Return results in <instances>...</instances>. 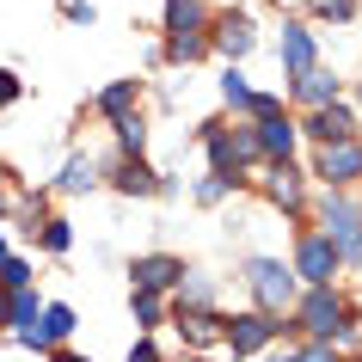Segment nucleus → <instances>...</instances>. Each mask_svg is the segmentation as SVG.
<instances>
[{
    "label": "nucleus",
    "mask_w": 362,
    "mask_h": 362,
    "mask_svg": "<svg viewBox=\"0 0 362 362\" xmlns=\"http://www.w3.org/2000/svg\"><path fill=\"white\" fill-rule=\"evenodd\" d=\"M276 56H283L288 74L301 80V74H313V68H320V43H313V31H307L301 19H288V25H283V43H276Z\"/></svg>",
    "instance_id": "9b49d317"
},
{
    "label": "nucleus",
    "mask_w": 362,
    "mask_h": 362,
    "mask_svg": "<svg viewBox=\"0 0 362 362\" xmlns=\"http://www.w3.org/2000/svg\"><path fill=\"white\" fill-rule=\"evenodd\" d=\"M105 178H98V160L93 153H74L68 166H62V178H56V191L62 197H86V191H98Z\"/></svg>",
    "instance_id": "4468645a"
},
{
    "label": "nucleus",
    "mask_w": 362,
    "mask_h": 362,
    "mask_svg": "<svg viewBox=\"0 0 362 362\" xmlns=\"http://www.w3.org/2000/svg\"><path fill=\"white\" fill-rule=\"evenodd\" d=\"M178 338L191 344V350L221 344V313H178Z\"/></svg>",
    "instance_id": "f3484780"
},
{
    "label": "nucleus",
    "mask_w": 362,
    "mask_h": 362,
    "mask_svg": "<svg viewBox=\"0 0 362 362\" xmlns=\"http://www.w3.org/2000/svg\"><path fill=\"white\" fill-rule=\"evenodd\" d=\"M6 258H13V252H6V240H0V264H6Z\"/></svg>",
    "instance_id": "e433bc0d"
},
{
    "label": "nucleus",
    "mask_w": 362,
    "mask_h": 362,
    "mask_svg": "<svg viewBox=\"0 0 362 362\" xmlns=\"http://www.w3.org/2000/svg\"><path fill=\"white\" fill-rule=\"evenodd\" d=\"M111 129H117V148L129 153V160H141V148H148V123H141V111L111 117Z\"/></svg>",
    "instance_id": "6ab92c4d"
},
{
    "label": "nucleus",
    "mask_w": 362,
    "mask_h": 362,
    "mask_svg": "<svg viewBox=\"0 0 362 362\" xmlns=\"http://www.w3.org/2000/svg\"><path fill=\"white\" fill-rule=\"evenodd\" d=\"M209 13H203V0H166V37H191L203 31Z\"/></svg>",
    "instance_id": "a211bd4d"
},
{
    "label": "nucleus",
    "mask_w": 362,
    "mask_h": 362,
    "mask_svg": "<svg viewBox=\"0 0 362 362\" xmlns=\"http://www.w3.org/2000/svg\"><path fill=\"white\" fill-rule=\"evenodd\" d=\"M320 233L338 246V264H356L362 270V203L356 197H344V191H332L320 203Z\"/></svg>",
    "instance_id": "7ed1b4c3"
},
{
    "label": "nucleus",
    "mask_w": 362,
    "mask_h": 362,
    "mask_svg": "<svg viewBox=\"0 0 362 362\" xmlns=\"http://www.w3.org/2000/svg\"><path fill=\"white\" fill-rule=\"evenodd\" d=\"M307 13L325 19V25H350V19L362 13V0H307Z\"/></svg>",
    "instance_id": "a878e982"
},
{
    "label": "nucleus",
    "mask_w": 362,
    "mask_h": 362,
    "mask_svg": "<svg viewBox=\"0 0 362 362\" xmlns=\"http://www.w3.org/2000/svg\"><path fill=\"white\" fill-rule=\"evenodd\" d=\"M283 338V320H270V313H233V320H221V344H233V356L246 362V356H258V350H270V344Z\"/></svg>",
    "instance_id": "20e7f679"
},
{
    "label": "nucleus",
    "mask_w": 362,
    "mask_h": 362,
    "mask_svg": "<svg viewBox=\"0 0 362 362\" xmlns=\"http://www.w3.org/2000/svg\"><path fill=\"white\" fill-rule=\"evenodd\" d=\"M135 98H141V80H111V86L98 93V111H105V117H123V111H135Z\"/></svg>",
    "instance_id": "aec40b11"
},
{
    "label": "nucleus",
    "mask_w": 362,
    "mask_h": 362,
    "mask_svg": "<svg viewBox=\"0 0 362 362\" xmlns=\"http://www.w3.org/2000/svg\"><path fill=\"white\" fill-rule=\"evenodd\" d=\"M129 320L141 325V338H148L153 325L166 320V301H160V295H141V288H129Z\"/></svg>",
    "instance_id": "4be33fe9"
},
{
    "label": "nucleus",
    "mask_w": 362,
    "mask_h": 362,
    "mask_svg": "<svg viewBox=\"0 0 362 362\" xmlns=\"http://www.w3.org/2000/svg\"><path fill=\"white\" fill-rule=\"evenodd\" d=\"M178 283H185V258H172V252H141L129 264V288L141 295H172Z\"/></svg>",
    "instance_id": "423d86ee"
},
{
    "label": "nucleus",
    "mask_w": 362,
    "mask_h": 362,
    "mask_svg": "<svg viewBox=\"0 0 362 362\" xmlns=\"http://www.w3.org/2000/svg\"><path fill=\"white\" fill-rule=\"evenodd\" d=\"M295 129L313 135L320 148H332V141H356V111H350V105L338 98V105H320V111H307Z\"/></svg>",
    "instance_id": "1a4fd4ad"
},
{
    "label": "nucleus",
    "mask_w": 362,
    "mask_h": 362,
    "mask_svg": "<svg viewBox=\"0 0 362 362\" xmlns=\"http://www.w3.org/2000/svg\"><path fill=\"white\" fill-rule=\"evenodd\" d=\"M221 98H228L233 111H252V86H246V74H240V68H228V74H221Z\"/></svg>",
    "instance_id": "bb28decb"
},
{
    "label": "nucleus",
    "mask_w": 362,
    "mask_h": 362,
    "mask_svg": "<svg viewBox=\"0 0 362 362\" xmlns=\"http://www.w3.org/2000/svg\"><path fill=\"white\" fill-rule=\"evenodd\" d=\"M240 185H246V178H233V172H209V178L197 185V203H203V209H215V203H221V197H233Z\"/></svg>",
    "instance_id": "5701e85b"
},
{
    "label": "nucleus",
    "mask_w": 362,
    "mask_h": 362,
    "mask_svg": "<svg viewBox=\"0 0 362 362\" xmlns=\"http://www.w3.org/2000/svg\"><path fill=\"white\" fill-rule=\"evenodd\" d=\"M0 288H6V295L31 288V264H25V258H6V264H0Z\"/></svg>",
    "instance_id": "c85d7f7f"
},
{
    "label": "nucleus",
    "mask_w": 362,
    "mask_h": 362,
    "mask_svg": "<svg viewBox=\"0 0 362 362\" xmlns=\"http://www.w3.org/2000/svg\"><path fill=\"white\" fill-rule=\"evenodd\" d=\"M338 362H344V356H338Z\"/></svg>",
    "instance_id": "a19ab883"
},
{
    "label": "nucleus",
    "mask_w": 362,
    "mask_h": 362,
    "mask_svg": "<svg viewBox=\"0 0 362 362\" xmlns=\"http://www.w3.org/2000/svg\"><path fill=\"white\" fill-rule=\"evenodd\" d=\"M233 362H240V356H233Z\"/></svg>",
    "instance_id": "ea45409f"
},
{
    "label": "nucleus",
    "mask_w": 362,
    "mask_h": 362,
    "mask_svg": "<svg viewBox=\"0 0 362 362\" xmlns=\"http://www.w3.org/2000/svg\"><path fill=\"white\" fill-rule=\"evenodd\" d=\"M13 98H25V80L13 68H0V105H13Z\"/></svg>",
    "instance_id": "7c9ffc66"
},
{
    "label": "nucleus",
    "mask_w": 362,
    "mask_h": 362,
    "mask_svg": "<svg viewBox=\"0 0 362 362\" xmlns=\"http://www.w3.org/2000/svg\"><path fill=\"white\" fill-rule=\"evenodd\" d=\"M49 362H93V356H74V350H49Z\"/></svg>",
    "instance_id": "72a5a7b5"
},
{
    "label": "nucleus",
    "mask_w": 362,
    "mask_h": 362,
    "mask_svg": "<svg viewBox=\"0 0 362 362\" xmlns=\"http://www.w3.org/2000/svg\"><path fill=\"white\" fill-rule=\"evenodd\" d=\"M246 288L258 301V313H270V320H283L295 307V295H301V283H295V270L283 258H246Z\"/></svg>",
    "instance_id": "f03ea898"
},
{
    "label": "nucleus",
    "mask_w": 362,
    "mask_h": 362,
    "mask_svg": "<svg viewBox=\"0 0 362 362\" xmlns=\"http://www.w3.org/2000/svg\"><path fill=\"white\" fill-rule=\"evenodd\" d=\"M313 178H325L332 191H350L362 178V141H332L313 153Z\"/></svg>",
    "instance_id": "0eeeda50"
},
{
    "label": "nucleus",
    "mask_w": 362,
    "mask_h": 362,
    "mask_svg": "<svg viewBox=\"0 0 362 362\" xmlns=\"http://www.w3.org/2000/svg\"><path fill=\"white\" fill-rule=\"evenodd\" d=\"M295 98H301L307 111L338 105V74H332V68H313V74H301V80H295Z\"/></svg>",
    "instance_id": "2eb2a0df"
},
{
    "label": "nucleus",
    "mask_w": 362,
    "mask_h": 362,
    "mask_svg": "<svg viewBox=\"0 0 362 362\" xmlns=\"http://www.w3.org/2000/svg\"><path fill=\"white\" fill-rule=\"evenodd\" d=\"M209 56V31H191V37H166V62H203Z\"/></svg>",
    "instance_id": "393cba45"
},
{
    "label": "nucleus",
    "mask_w": 362,
    "mask_h": 362,
    "mask_svg": "<svg viewBox=\"0 0 362 362\" xmlns=\"http://www.w3.org/2000/svg\"><path fill=\"white\" fill-rule=\"evenodd\" d=\"M62 19H68V25H93L98 13H93V6H86V0H68V6H62Z\"/></svg>",
    "instance_id": "473e14b6"
},
{
    "label": "nucleus",
    "mask_w": 362,
    "mask_h": 362,
    "mask_svg": "<svg viewBox=\"0 0 362 362\" xmlns=\"http://www.w3.org/2000/svg\"><path fill=\"white\" fill-rule=\"evenodd\" d=\"M295 362H338V350H332V344H313V338H307L301 350H295Z\"/></svg>",
    "instance_id": "c756f323"
},
{
    "label": "nucleus",
    "mask_w": 362,
    "mask_h": 362,
    "mask_svg": "<svg viewBox=\"0 0 362 362\" xmlns=\"http://www.w3.org/2000/svg\"><path fill=\"white\" fill-rule=\"evenodd\" d=\"M288 313H295V325L313 344H350L356 338V313H350V301H344L338 288H301Z\"/></svg>",
    "instance_id": "f257e3e1"
},
{
    "label": "nucleus",
    "mask_w": 362,
    "mask_h": 362,
    "mask_svg": "<svg viewBox=\"0 0 362 362\" xmlns=\"http://www.w3.org/2000/svg\"><path fill=\"white\" fill-rule=\"evenodd\" d=\"M37 325H43V332H49V344H56V350H62V344L74 338V307L49 301V307H43V313H37Z\"/></svg>",
    "instance_id": "412c9836"
},
{
    "label": "nucleus",
    "mask_w": 362,
    "mask_h": 362,
    "mask_svg": "<svg viewBox=\"0 0 362 362\" xmlns=\"http://www.w3.org/2000/svg\"><path fill=\"white\" fill-rule=\"evenodd\" d=\"M0 209H6V203H0Z\"/></svg>",
    "instance_id": "58836bf2"
},
{
    "label": "nucleus",
    "mask_w": 362,
    "mask_h": 362,
    "mask_svg": "<svg viewBox=\"0 0 362 362\" xmlns=\"http://www.w3.org/2000/svg\"><path fill=\"white\" fill-rule=\"evenodd\" d=\"M6 301H13V295H6V288H0V332H6Z\"/></svg>",
    "instance_id": "f704fd0d"
},
{
    "label": "nucleus",
    "mask_w": 362,
    "mask_h": 362,
    "mask_svg": "<svg viewBox=\"0 0 362 362\" xmlns=\"http://www.w3.org/2000/svg\"><path fill=\"white\" fill-rule=\"evenodd\" d=\"M37 295H31V288H19V295H13V301H6V332H25V325H37Z\"/></svg>",
    "instance_id": "b1692460"
},
{
    "label": "nucleus",
    "mask_w": 362,
    "mask_h": 362,
    "mask_svg": "<svg viewBox=\"0 0 362 362\" xmlns=\"http://www.w3.org/2000/svg\"><path fill=\"white\" fill-rule=\"evenodd\" d=\"M68 246H74V228H68L62 215H49V221H43V252H68Z\"/></svg>",
    "instance_id": "cd10ccee"
},
{
    "label": "nucleus",
    "mask_w": 362,
    "mask_h": 362,
    "mask_svg": "<svg viewBox=\"0 0 362 362\" xmlns=\"http://www.w3.org/2000/svg\"><path fill=\"white\" fill-rule=\"evenodd\" d=\"M111 185L123 197H160V172H153L148 160H129V153H123V160L111 166Z\"/></svg>",
    "instance_id": "ddd939ff"
},
{
    "label": "nucleus",
    "mask_w": 362,
    "mask_h": 362,
    "mask_svg": "<svg viewBox=\"0 0 362 362\" xmlns=\"http://www.w3.org/2000/svg\"><path fill=\"white\" fill-rule=\"evenodd\" d=\"M172 295H178V313H215V283L197 276V270H185V283L172 288Z\"/></svg>",
    "instance_id": "dca6fc26"
},
{
    "label": "nucleus",
    "mask_w": 362,
    "mask_h": 362,
    "mask_svg": "<svg viewBox=\"0 0 362 362\" xmlns=\"http://www.w3.org/2000/svg\"><path fill=\"white\" fill-rule=\"evenodd\" d=\"M209 49H221V56H228V68H240V56H252V49H258L252 19H246V13H221V19H215V31H209Z\"/></svg>",
    "instance_id": "9d476101"
},
{
    "label": "nucleus",
    "mask_w": 362,
    "mask_h": 362,
    "mask_svg": "<svg viewBox=\"0 0 362 362\" xmlns=\"http://www.w3.org/2000/svg\"><path fill=\"white\" fill-rule=\"evenodd\" d=\"M270 362H295V350H283V356H270Z\"/></svg>",
    "instance_id": "c9c22d12"
},
{
    "label": "nucleus",
    "mask_w": 362,
    "mask_h": 362,
    "mask_svg": "<svg viewBox=\"0 0 362 362\" xmlns=\"http://www.w3.org/2000/svg\"><path fill=\"white\" fill-rule=\"evenodd\" d=\"M264 197L270 203H276V209H301V197H307V185H301V166H295V160H270L264 166Z\"/></svg>",
    "instance_id": "f8f14e48"
},
{
    "label": "nucleus",
    "mask_w": 362,
    "mask_h": 362,
    "mask_svg": "<svg viewBox=\"0 0 362 362\" xmlns=\"http://www.w3.org/2000/svg\"><path fill=\"white\" fill-rule=\"evenodd\" d=\"M295 283L301 288H332V276H338V246L325 240V233H301V246H295Z\"/></svg>",
    "instance_id": "39448f33"
},
{
    "label": "nucleus",
    "mask_w": 362,
    "mask_h": 362,
    "mask_svg": "<svg viewBox=\"0 0 362 362\" xmlns=\"http://www.w3.org/2000/svg\"><path fill=\"white\" fill-rule=\"evenodd\" d=\"M356 98H362V86H356Z\"/></svg>",
    "instance_id": "4c0bfd02"
},
{
    "label": "nucleus",
    "mask_w": 362,
    "mask_h": 362,
    "mask_svg": "<svg viewBox=\"0 0 362 362\" xmlns=\"http://www.w3.org/2000/svg\"><path fill=\"white\" fill-rule=\"evenodd\" d=\"M246 129H252V141H258V153H264V166H270V160H295V141H301V129H295V117H288V111L252 117Z\"/></svg>",
    "instance_id": "6e6552de"
},
{
    "label": "nucleus",
    "mask_w": 362,
    "mask_h": 362,
    "mask_svg": "<svg viewBox=\"0 0 362 362\" xmlns=\"http://www.w3.org/2000/svg\"><path fill=\"white\" fill-rule=\"evenodd\" d=\"M123 362H160V344H153V338H135V344H129V356H123Z\"/></svg>",
    "instance_id": "2f4dec72"
}]
</instances>
